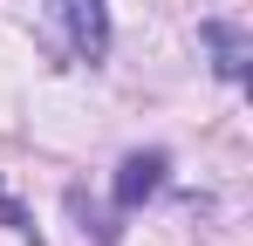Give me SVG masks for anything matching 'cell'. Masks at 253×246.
Listing matches in <instances>:
<instances>
[{
    "mask_svg": "<svg viewBox=\"0 0 253 246\" xmlns=\"http://www.w3.org/2000/svg\"><path fill=\"white\" fill-rule=\"evenodd\" d=\"M55 21H62L76 62H103L110 55V7L103 0H55Z\"/></svg>",
    "mask_w": 253,
    "mask_h": 246,
    "instance_id": "6da1fadb",
    "label": "cell"
},
{
    "mask_svg": "<svg viewBox=\"0 0 253 246\" xmlns=\"http://www.w3.org/2000/svg\"><path fill=\"white\" fill-rule=\"evenodd\" d=\"M165 171H171V158H165V151H130V158L117 164V185H110L117 212H137V205H144L158 185H165Z\"/></svg>",
    "mask_w": 253,
    "mask_h": 246,
    "instance_id": "7a4b0ae2",
    "label": "cell"
},
{
    "mask_svg": "<svg viewBox=\"0 0 253 246\" xmlns=\"http://www.w3.org/2000/svg\"><path fill=\"white\" fill-rule=\"evenodd\" d=\"M199 35H206V48H212V55H219V62H212L219 76H226V82H247V69H253V41L240 35L233 21H206Z\"/></svg>",
    "mask_w": 253,
    "mask_h": 246,
    "instance_id": "3957f363",
    "label": "cell"
},
{
    "mask_svg": "<svg viewBox=\"0 0 253 246\" xmlns=\"http://www.w3.org/2000/svg\"><path fill=\"white\" fill-rule=\"evenodd\" d=\"M0 226L14 233V240H28V246H42V233H35V212L14 199V192H0Z\"/></svg>",
    "mask_w": 253,
    "mask_h": 246,
    "instance_id": "277c9868",
    "label": "cell"
}]
</instances>
